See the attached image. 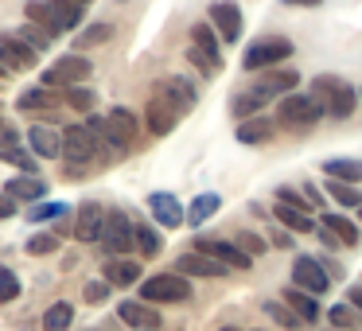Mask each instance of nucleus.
Returning a JSON list of instances; mask_svg holds the SVG:
<instances>
[{
    "label": "nucleus",
    "instance_id": "obj_1",
    "mask_svg": "<svg viewBox=\"0 0 362 331\" xmlns=\"http://www.w3.org/2000/svg\"><path fill=\"white\" fill-rule=\"evenodd\" d=\"M312 98L323 105V113L335 117V121H346L354 113V105H358V90L346 79H339V74H320V79H312Z\"/></svg>",
    "mask_w": 362,
    "mask_h": 331
},
{
    "label": "nucleus",
    "instance_id": "obj_2",
    "mask_svg": "<svg viewBox=\"0 0 362 331\" xmlns=\"http://www.w3.org/2000/svg\"><path fill=\"white\" fill-rule=\"evenodd\" d=\"M276 117H281L284 129H296V133H304V129L320 125L327 113H323V105L315 102L312 94H300V90H292V94L281 98V105H276Z\"/></svg>",
    "mask_w": 362,
    "mask_h": 331
},
{
    "label": "nucleus",
    "instance_id": "obj_3",
    "mask_svg": "<svg viewBox=\"0 0 362 331\" xmlns=\"http://www.w3.org/2000/svg\"><path fill=\"white\" fill-rule=\"evenodd\" d=\"M292 40H284V35H261V40H253L250 47H245L242 55V71H269V66H281L292 59Z\"/></svg>",
    "mask_w": 362,
    "mask_h": 331
},
{
    "label": "nucleus",
    "instance_id": "obj_4",
    "mask_svg": "<svg viewBox=\"0 0 362 331\" xmlns=\"http://www.w3.org/2000/svg\"><path fill=\"white\" fill-rule=\"evenodd\" d=\"M94 74V63H90L82 51H71V55L55 59V63L43 71V82L40 86H51V90H66V86H82V82Z\"/></svg>",
    "mask_w": 362,
    "mask_h": 331
},
{
    "label": "nucleus",
    "instance_id": "obj_5",
    "mask_svg": "<svg viewBox=\"0 0 362 331\" xmlns=\"http://www.w3.org/2000/svg\"><path fill=\"white\" fill-rule=\"evenodd\" d=\"M191 296V277L183 273H156L141 281V300L148 304H183Z\"/></svg>",
    "mask_w": 362,
    "mask_h": 331
},
{
    "label": "nucleus",
    "instance_id": "obj_6",
    "mask_svg": "<svg viewBox=\"0 0 362 331\" xmlns=\"http://www.w3.org/2000/svg\"><path fill=\"white\" fill-rule=\"evenodd\" d=\"M102 245L110 257H125L136 250V222H129L121 211H105V230H102Z\"/></svg>",
    "mask_w": 362,
    "mask_h": 331
},
{
    "label": "nucleus",
    "instance_id": "obj_7",
    "mask_svg": "<svg viewBox=\"0 0 362 331\" xmlns=\"http://www.w3.org/2000/svg\"><path fill=\"white\" fill-rule=\"evenodd\" d=\"M292 284L304 289V292H312V296H323V292L331 289V277H327V269H323L315 257L296 253V257H292Z\"/></svg>",
    "mask_w": 362,
    "mask_h": 331
},
{
    "label": "nucleus",
    "instance_id": "obj_8",
    "mask_svg": "<svg viewBox=\"0 0 362 331\" xmlns=\"http://www.w3.org/2000/svg\"><path fill=\"white\" fill-rule=\"evenodd\" d=\"M206 20H211V28L218 32L222 43H238V40H242L245 20H242V8H238L234 0H214L211 12H206Z\"/></svg>",
    "mask_w": 362,
    "mask_h": 331
},
{
    "label": "nucleus",
    "instance_id": "obj_9",
    "mask_svg": "<svg viewBox=\"0 0 362 331\" xmlns=\"http://www.w3.org/2000/svg\"><path fill=\"white\" fill-rule=\"evenodd\" d=\"M59 137H63V160L66 164H90V160H98V141L86 125H66Z\"/></svg>",
    "mask_w": 362,
    "mask_h": 331
},
{
    "label": "nucleus",
    "instance_id": "obj_10",
    "mask_svg": "<svg viewBox=\"0 0 362 331\" xmlns=\"http://www.w3.org/2000/svg\"><path fill=\"white\" fill-rule=\"evenodd\" d=\"M195 250L206 253V257H214V261H222V265H230V269H250L253 265V257L245 250H238L234 238H195Z\"/></svg>",
    "mask_w": 362,
    "mask_h": 331
},
{
    "label": "nucleus",
    "instance_id": "obj_11",
    "mask_svg": "<svg viewBox=\"0 0 362 331\" xmlns=\"http://www.w3.org/2000/svg\"><path fill=\"white\" fill-rule=\"evenodd\" d=\"M156 94L164 98V102H172L175 110H180V117H183L187 110H195V102H199L195 82H191V79H183V74H172V79H160V82H156Z\"/></svg>",
    "mask_w": 362,
    "mask_h": 331
},
{
    "label": "nucleus",
    "instance_id": "obj_12",
    "mask_svg": "<svg viewBox=\"0 0 362 331\" xmlns=\"http://www.w3.org/2000/svg\"><path fill=\"white\" fill-rule=\"evenodd\" d=\"M144 125H148L152 137H168L175 125H180V110H175L172 102H164L160 94H152L148 105H144Z\"/></svg>",
    "mask_w": 362,
    "mask_h": 331
},
{
    "label": "nucleus",
    "instance_id": "obj_13",
    "mask_svg": "<svg viewBox=\"0 0 362 331\" xmlns=\"http://www.w3.org/2000/svg\"><path fill=\"white\" fill-rule=\"evenodd\" d=\"M148 211H152V219H156V226H168V230L183 226V219H187V211L180 207V199H175L172 191H152Z\"/></svg>",
    "mask_w": 362,
    "mask_h": 331
},
{
    "label": "nucleus",
    "instance_id": "obj_14",
    "mask_svg": "<svg viewBox=\"0 0 362 331\" xmlns=\"http://www.w3.org/2000/svg\"><path fill=\"white\" fill-rule=\"evenodd\" d=\"M102 230H105V207L82 203L78 214H74V230H71V234L78 238V242H102Z\"/></svg>",
    "mask_w": 362,
    "mask_h": 331
},
{
    "label": "nucleus",
    "instance_id": "obj_15",
    "mask_svg": "<svg viewBox=\"0 0 362 331\" xmlns=\"http://www.w3.org/2000/svg\"><path fill=\"white\" fill-rule=\"evenodd\" d=\"M117 320H125L133 331H156L160 327V312L148 304V300H121Z\"/></svg>",
    "mask_w": 362,
    "mask_h": 331
},
{
    "label": "nucleus",
    "instance_id": "obj_16",
    "mask_svg": "<svg viewBox=\"0 0 362 331\" xmlns=\"http://www.w3.org/2000/svg\"><path fill=\"white\" fill-rule=\"evenodd\" d=\"M175 273H183V277H226L230 265H222V261L191 250V253H180V257H175Z\"/></svg>",
    "mask_w": 362,
    "mask_h": 331
},
{
    "label": "nucleus",
    "instance_id": "obj_17",
    "mask_svg": "<svg viewBox=\"0 0 362 331\" xmlns=\"http://www.w3.org/2000/svg\"><path fill=\"white\" fill-rule=\"evenodd\" d=\"M296 86H300V71H276V66L261 71V79L253 82V90L265 94V98H284V94H292Z\"/></svg>",
    "mask_w": 362,
    "mask_h": 331
},
{
    "label": "nucleus",
    "instance_id": "obj_18",
    "mask_svg": "<svg viewBox=\"0 0 362 331\" xmlns=\"http://www.w3.org/2000/svg\"><path fill=\"white\" fill-rule=\"evenodd\" d=\"M0 51H4V59L12 63V71H32V66L40 63V51L28 47L16 32H0Z\"/></svg>",
    "mask_w": 362,
    "mask_h": 331
},
{
    "label": "nucleus",
    "instance_id": "obj_19",
    "mask_svg": "<svg viewBox=\"0 0 362 331\" xmlns=\"http://www.w3.org/2000/svg\"><path fill=\"white\" fill-rule=\"evenodd\" d=\"M55 105H63V94H55L51 86H28L24 94L16 98L20 113H51Z\"/></svg>",
    "mask_w": 362,
    "mask_h": 331
},
{
    "label": "nucleus",
    "instance_id": "obj_20",
    "mask_svg": "<svg viewBox=\"0 0 362 331\" xmlns=\"http://www.w3.org/2000/svg\"><path fill=\"white\" fill-rule=\"evenodd\" d=\"M102 277L113 284V289H129V284L141 281V261L136 257H105Z\"/></svg>",
    "mask_w": 362,
    "mask_h": 331
},
{
    "label": "nucleus",
    "instance_id": "obj_21",
    "mask_svg": "<svg viewBox=\"0 0 362 331\" xmlns=\"http://www.w3.org/2000/svg\"><path fill=\"white\" fill-rule=\"evenodd\" d=\"M28 149H32L35 156H43V160H59L63 156V137H59L55 129H47V125H32L28 129Z\"/></svg>",
    "mask_w": 362,
    "mask_h": 331
},
{
    "label": "nucleus",
    "instance_id": "obj_22",
    "mask_svg": "<svg viewBox=\"0 0 362 331\" xmlns=\"http://www.w3.org/2000/svg\"><path fill=\"white\" fill-rule=\"evenodd\" d=\"M238 144H269L273 141V121L265 117V113H257V117H245L238 121Z\"/></svg>",
    "mask_w": 362,
    "mask_h": 331
},
{
    "label": "nucleus",
    "instance_id": "obj_23",
    "mask_svg": "<svg viewBox=\"0 0 362 331\" xmlns=\"http://www.w3.org/2000/svg\"><path fill=\"white\" fill-rule=\"evenodd\" d=\"M4 191H8L12 199H24V203H40L43 195H47V183L40 180V175H12L8 183H4Z\"/></svg>",
    "mask_w": 362,
    "mask_h": 331
},
{
    "label": "nucleus",
    "instance_id": "obj_24",
    "mask_svg": "<svg viewBox=\"0 0 362 331\" xmlns=\"http://www.w3.org/2000/svg\"><path fill=\"white\" fill-rule=\"evenodd\" d=\"M281 300H284V304H288L292 312L300 315V320L308 323V327H312V323L320 320V304H315L312 292H304V289H296V284H292V289H284V292H281Z\"/></svg>",
    "mask_w": 362,
    "mask_h": 331
},
{
    "label": "nucleus",
    "instance_id": "obj_25",
    "mask_svg": "<svg viewBox=\"0 0 362 331\" xmlns=\"http://www.w3.org/2000/svg\"><path fill=\"white\" fill-rule=\"evenodd\" d=\"M323 175H327V180H343V183H358L362 180V160L331 156V160H323Z\"/></svg>",
    "mask_w": 362,
    "mask_h": 331
},
{
    "label": "nucleus",
    "instance_id": "obj_26",
    "mask_svg": "<svg viewBox=\"0 0 362 331\" xmlns=\"http://www.w3.org/2000/svg\"><path fill=\"white\" fill-rule=\"evenodd\" d=\"M276 222H284V226L292 230V234H315L320 230V222L312 219L308 211H296V207H284V203H276Z\"/></svg>",
    "mask_w": 362,
    "mask_h": 331
},
{
    "label": "nucleus",
    "instance_id": "obj_27",
    "mask_svg": "<svg viewBox=\"0 0 362 331\" xmlns=\"http://www.w3.org/2000/svg\"><path fill=\"white\" fill-rule=\"evenodd\" d=\"M265 102H269V98H265V94H257V90H242V94L230 98V113H234L238 121L257 117V113H265Z\"/></svg>",
    "mask_w": 362,
    "mask_h": 331
},
{
    "label": "nucleus",
    "instance_id": "obj_28",
    "mask_svg": "<svg viewBox=\"0 0 362 331\" xmlns=\"http://www.w3.org/2000/svg\"><path fill=\"white\" fill-rule=\"evenodd\" d=\"M320 226H327L331 234H335L339 242H343V250H354V245L362 242V230L354 226L351 219H343V214H323V222H320Z\"/></svg>",
    "mask_w": 362,
    "mask_h": 331
},
{
    "label": "nucleus",
    "instance_id": "obj_29",
    "mask_svg": "<svg viewBox=\"0 0 362 331\" xmlns=\"http://www.w3.org/2000/svg\"><path fill=\"white\" fill-rule=\"evenodd\" d=\"M218 207H222V195L203 191V195H195V203L187 207V222H191V226H203L211 214H218Z\"/></svg>",
    "mask_w": 362,
    "mask_h": 331
},
{
    "label": "nucleus",
    "instance_id": "obj_30",
    "mask_svg": "<svg viewBox=\"0 0 362 331\" xmlns=\"http://www.w3.org/2000/svg\"><path fill=\"white\" fill-rule=\"evenodd\" d=\"M0 164H12L16 172H24V175H40L35 152H32V149H20V144H12V149H0Z\"/></svg>",
    "mask_w": 362,
    "mask_h": 331
},
{
    "label": "nucleus",
    "instance_id": "obj_31",
    "mask_svg": "<svg viewBox=\"0 0 362 331\" xmlns=\"http://www.w3.org/2000/svg\"><path fill=\"white\" fill-rule=\"evenodd\" d=\"M24 16L32 20V24H40L43 32L63 35V32H59V20H55V12H51V4H47V0H28V4H24Z\"/></svg>",
    "mask_w": 362,
    "mask_h": 331
},
{
    "label": "nucleus",
    "instance_id": "obj_32",
    "mask_svg": "<svg viewBox=\"0 0 362 331\" xmlns=\"http://www.w3.org/2000/svg\"><path fill=\"white\" fill-rule=\"evenodd\" d=\"M191 43H195L199 51H206L211 59H222V51H218L222 40H218V32L211 28V20H199V24L191 28Z\"/></svg>",
    "mask_w": 362,
    "mask_h": 331
},
{
    "label": "nucleus",
    "instance_id": "obj_33",
    "mask_svg": "<svg viewBox=\"0 0 362 331\" xmlns=\"http://www.w3.org/2000/svg\"><path fill=\"white\" fill-rule=\"evenodd\" d=\"M47 4L59 20V32H74L82 24V4H74V0H47Z\"/></svg>",
    "mask_w": 362,
    "mask_h": 331
},
{
    "label": "nucleus",
    "instance_id": "obj_34",
    "mask_svg": "<svg viewBox=\"0 0 362 331\" xmlns=\"http://www.w3.org/2000/svg\"><path fill=\"white\" fill-rule=\"evenodd\" d=\"M113 40V24H90L74 35V51H90V47H102V43Z\"/></svg>",
    "mask_w": 362,
    "mask_h": 331
},
{
    "label": "nucleus",
    "instance_id": "obj_35",
    "mask_svg": "<svg viewBox=\"0 0 362 331\" xmlns=\"http://www.w3.org/2000/svg\"><path fill=\"white\" fill-rule=\"evenodd\" d=\"M265 315H269V320H276L284 331H300V327H308V323L300 320V315L292 312V308L284 304V300H265Z\"/></svg>",
    "mask_w": 362,
    "mask_h": 331
},
{
    "label": "nucleus",
    "instance_id": "obj_36",
    "mask_svg": "<svg viewBox=\"0 0 362 331\" xmlns=\"http://www.w3.org/2000/svg\"><path fill=\"white\" fill-rule=\"evenodd\" d=\"M74 323V304L71 300H59V304L47 308V315H43V331H66Z\"/></svg>",
    "mask_w": 362,
    "mask_h": 331
},
{
    "label": "nucleus",
    "instance_id": "obj_37",
    "mask_svg": "<svg viewBox=\"0 0 362 331\" xmlns=\"http://www.w3.org/2000/svg\"><path fill=\"white\" fill-rule=\"evenodd\" d=\"M63 105H71V110H78V113H94L98 94H94V90H86V86H66L63 90Z\"/></svg>",
    "mask_w": 362,
    "mask_h": 331
},
{
    "label": "nucleus",
    "instance_id": "obj_38",
    "mask_svg": "<svg viewBox=\"0 0 362 331\" xmlns=\"http://www.w3.org/2000/svg\"><path fill=\"white\" fill-rule=\"evenodd\" d=\"M327 323H331L335 331H354V327L362 323V315L354 312L351 304H331V308H327Z\"/></svg>",
    "mask_w": 362,
    "mask_h": 331
},
{
    "label": "nucleus",
    "instance_id": "obj_39",
    "mask_svg": "<svg viewBox=\"0 0 362 331\" xmlns=\"http://www.w3.org/2000/svg\"><path fill=\"white\" fill-rule=\"evenodd\" d=\"M71 214V207L66 203H32L28 207V222H55V219H66Z\"/></svg>",
    "mask_w": 362,
    "mask_h": 331
},
{
    "label": "nucleus",
    "instance_id": "obj_40",
    "mask_svg": "<svg viewBox=\"0 0 362 331\" xmlns=\"http://www.w3.org/2000/svg\"><path fill=\"white\" fill-rule=\"evenodd\" d=\"M327 195L335 199L339 207H362V191L354 183H343V180H327Z\"/></svg>",
    "mask_w": 362,
    "mask_h": 331
},
{
    "label": "nucleus",
    "instance_id": "obj_41",
    "mask_svg": "<svg viewBox=\"0 0 362 331\" xmlns=\"http://www.w3.org/2000/svg\"><path fill=\"white\" fill-rule=\"evenodd\" d=\"M16 35L28 43V47H35V51H40V55L51 47V43H55V35H51V32H43V28H40V24H32V20H28L24 28H16Z\"/></svg>",
    "mask_w": 362,
    "mask_h": 331
},
{
    "label": "nucleus",
    "instance_id": "obj_42",
    "mask_svg": "<svg viewBox=\"0 0 362 331\" xmlns=\"http://www.w3.org/2000/svg\"><path fill=\"white\" fill-rule=\"evenodd\" d=\"M164 250V238L156 234V226H136V253L141 257H156Z\"/></svg>",
    "mask_w": 362,
    "mask_h": 331
},
{
    "label": "nucleus",
    "instance_id": "obj_43",
    "mask_svg": "<svg viewBox=\"0 0 362 331\" xmlns=\"http://www.w3.org/2000/svg\"><path fill=\"white\" fill-rule=\"evenodd\" d=\"M20 292H24L20 277L12 273L8 265H0V304H12V300H20Z\"/></svg>",
    "mask_w": 362,
    "mask_h": 331
},
{
    "label": "nucleus",
    "instance_id": "obj_44",
    "mask_svg": "<svg viewBox=\"0 0 362 331\" xmlns=\"http://www.w3.org/2000/svg\"><path fill=\"white\" fill-rule=\"evenodd\" d=\"M234 245H238V250H245L250 257H261V253H265V238L253 234V230H238V234H234Z\"/></svg>",
    "mask_w": 362,
    "mask_h": 331
},
{
    "label": "nucleus",
    "instance_id": "obj_45",
    "mask_svg": "<svg viewBox=\"0 0 362 331\" xmlns=\"http://www.w3.org/2000/svg\"><path fill=\"white\" fill-rule=\"evenodd\" d=\"M110 292H113V284L105 281V277H98V281H86L82 300H86V304H105V300H110Z\"/></svg>",
    "mask_w": 362,
    "mask_h": 331
},
{
    "label": "nucleus",
    "instance_id": "obj_46",
    "mask_svg": "<svg viewBox=\"0 0 362 331\" xmlns=\"http://www.w3.org/2000/svg\"><path fill=\"white\" fill-rule=\"evenodd\" d=\"M187 63H191V66H199L203 74H218V71H222V59H211L206 51H199L195 43L187 47Z\"/></svg>",
    "mask_w": 362,
    "mask_h": 331
},
{
    "label": "nucleus",
    "instance_id": "obj_47",
    "mask_svg": "<svg viewBox=\"0 0 362 331\" xmlns=\"http://www.w3.org/2000/svg\"><path fill=\"white\" fill-rule=\"evenodd\" d=\"M28 253H35V257L59 253V234H32L28 238Z\"/></svg>",
    "mask_w": 362,
    "mask_h": 331
},
{
    "label": "nucleus",
    "instance_id": "obj_48",
    "mask_svg": "<svg viewBox=\"0 0 362 331\" xmlns=\"http://www.w3.org/2000/svg\"><path fill=\"white\" fill-rule=\"evenodd\" d=\"M12 144H20V129L8 117H0V149H12Z\"/></svg>",
    "mask_w": 362,
    "mask_h": 331
},
{
    "label": "nucleus",
    "instance_id": "obj_49",
    "mask_svg": "<svg viewBox=\"0 0 362 331\" xmlns=\"http://www.w3.org/2000/svg\"><path fill=\"white\" fill-rule=\"evenodd\" d=\"M12 214H16V199L8 191H0V219H12Z\"/></svg>",
    "mask_w": 362,
    "mask_h": 331
},
{
    "label": "nucleus",
    "instance_id": "obj_50",
    "mask_svg": "<svg viewBox=\"0 0 362 331\" xmlns=\"http://www.w3.org/2000/svg\"><path fill=\"white\" fill-rule=\"evenodd\" d=\"M284 8H320L323 0H281Z\"/></svg>",
    "mask_w": 362,
    "mask_h": 331
},
{
    "label": "nucleus",
    "instance_id": "obj_51",
    "mask_svg": "<svg viewBox=\"0 0 362 331\" xmlns=\"http://www.w3.org/2000/svg\"><path fill=\"white\" fill-rule=\"evenodd\" d=\"M346 304H351L354 312L362 315V289H346Z\"/></svg>",
    "mask_w": 362,
    "mask_h": 331
},
{
    "label": "nucleus",
    "instance_id": "obj_52",
    "mask_svg": "<svg viewBox=\"0 0 362 331\" xmlns=\"http://www.w3.org/2000/svg\"><path fill=\"white\" fill-rule=\"evenodd\" d=\"M304 199H308V203H312V207H320V203H323V195H320V191L312 187V183H308V187H304Z\"/></svg>",
    "mask_w": 362,
    "mask_h": 331
},
{
    "label": "nucleus",
    "instance_id": "obj_53",
    "mask_svg": "<svg viewBox=\"0 0 362 331\" xmlns=\"http://www.w3.org/2000/svg\"><path fill=\"white\" fill-rule=\"evenodd\" d=\"M8 74H16V71H12V63L4 59V51H0V79H8Z\"/></svg>",
    "mask_w": 362,
    "mask_h": 331
},
{
    "label": "nucleus",
    "instance_id": "obj_54",
    "mask_svg": "<svg viewBox=\"0 0 362 331\" xmlns=\"http://www.w3.org/2000/svg\"><path fill=\"white\" fill-rule=\"evenodd\" d=\"M218 331H238V327H218Z\"/></svg>",
    "mask_w": 362,
    "mask_h": 331
},
{
    "label": "nucleus",
    "instance_id": "obj_55",
    "mask_svg": "<svg viewBox=\"0 0 362 331\" xmlns=\"http://www.w3.org/2000/svg\"><path fill=\"white\" fill-rule=\"evenodd\" d=\"M74 4H90V0H74Z\"/></svg>",
    "mask_w": 362,
    "mask_h": 331
},
{
    "label": "nucleus",
    "instance_id": "obj_56",
    "mask_svg": "<svg viewBox=\"0 0 362 331\" xmlns=\"http://www.w3.org/2000/svg\"><path fill=\"white\" fill-rule=\"evenodd\" d=\"M358 219H362V207H358Z\"/></svg>",
    "mask_w": 362,
    "mask_h": 331
},
{
    "label": "nucleus",
    "instance_id": "obj_57",
    "mask_svg": "<svg viewBox=\"0 0 362 331\" xmlns=\"http://www.w3.org/2000/svg\"><path fill=\"white\" fill-rule=\"evenodd\" d=\"M253 331H265V327H253Z\"/></svg>",
    "mask_w": 362,
    "mask_h": 331
},
{
    "label": "nucleus",
    "instance_id": "obj_58",
    "mask_svg": "<svg viewBox=\"0 0 362 331\" xmlns=\"http://www.w3.org/2000/svg\"><path fill=\"white\" fill-rule=\"evenodd\" d=\"M358 98H362V90H358Z\"/></svg>",
    "mask_w": 362,
    "mask_h": 331
}]
</instances>
